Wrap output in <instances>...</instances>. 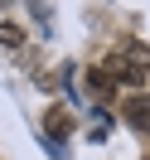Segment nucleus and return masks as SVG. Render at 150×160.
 Listing matches in <instances>:
<instances>
[{"mask_svg":"<svg viewBox=\"0 0 150 160\" xmlns=\"http://www.w3.org/2000/svg\"><path fill=\"white\" fill-rule=\"evenodd\" d=\"M121 117L131 121L136 131H150V97L145 92H136V97H126V107H121Z\"/></svg>","mask_w":150,"mask_h":160,"instance_id":"1","label":"nucleus"},{"mask_svg":"<svg viewBox=\"0 0 150 160\" xmlns=\"http://www.w3.org/2000/svg\"><path fill=\"white\" fill-rule=\"evenodd\" d=\"M107 68H111V78H121V82H145V68H140L136 58H111Z\"/></svg>","mask_w":150,"mask_h":160,"instance_id":"2","label":"nucleus"},{"mask_svg":"<svg viewBox=\"0 0 150 160\" xmlns=\"http://www.w3.org/2000/svg\"><path fill=\"white\" fill-rule=\"evenodd\" d=\"M0 44H5V49H20V44H24V29H20V24H0Z\"/></svg>","mask_w":150,"mask_h":160,"instance_id":"3","label":"nucleus"}]
</instances>
